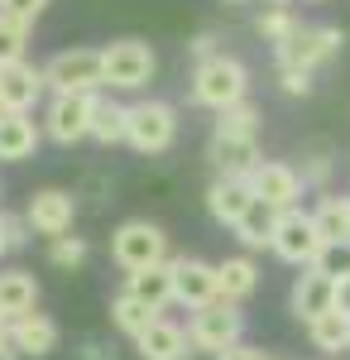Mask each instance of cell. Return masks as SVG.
<instances>
[{
	"instance_id": "52a82bcc",
	"label": "cell",
	"mask_w": 350,
	"mask_h": 360,
	"mask_svg": "<svg viewBox=\"0 0 350 360\" xmlns=\"http://www.w3.org/2000/svg\"><path fill=\"white\" fill-rule=\"evenodd\" d=\"M173 135H178V115H173L168 101H139V106H130L125 139L135 144L139 154H163L173 144Z\"/></svg>"
},
{
	"instance_id": "f35d334b",
	"label": "cell",
	"mask_w": 350,
	"mask_h": 360,
	"mask_svg": "<svg viewBox=\"0 0 350 360\" xmlns=\"http://www.w3.org/2000/svg\"><path fill=\"white\" fill-rule=\"evenodd\" d=\"M86 360H115V356H106L101 346H86Z\"/></svg>"
},
{
	"instance_id": "ba28073f",
	"label": "cell",
	"mask_w": 350,
	"mask_h": 360,
	"mask_svg": "<svg viewBox=\"0 0 350 360\" xmlns=\"http://www.w3.org/2000/svg\"><path fill=\"white\" fill-rule=\"evenodd\" d=\"M341 44H346V34L336 25H302L297 39L278 53V68H302V72H312V68H322V63H331V58L341 53Z\"/></svg>"
},
{
	"instance_id": "836d02e7",
	"label": "cell",
	"mask_w": 350,
	"mask_h": 360,
	"mask_svg": "<svg viewBox=\"0 0 350 360\" xmlns=\"http://www.w3.org/2000/svg\"><path fill=\"white\" fill-rule=\"evenodd\" d=\"M278 86H283L288 96H307V91H312V72H302V68H278Z\"/></svg>"
},
{
	"instance_id": "8fae6325",
	"label": "cell",
	"mask_w": 350,
	"mask_h": 360,
	"mask_svg": "<svg viewBox=\"0 0 350 360\" xmlns=\"http://www.w3.org/2000/svg\"><path fill=\"white\" fill-rule=\"evenodd\" d=\"M72 217H77V197L63 193V188H44V193L29 197V207H25L29 231H39V236H48V240L67 236V231H72Z\"/></svg>"
},
{
	"instance_id": "e0dca14e",
	"label": "cell",
	"mask_w": 350,
	"mask_h": 360,
	"mask_svg": "<svg viewBox=\"0 0 350 360\" xmlns=\"http://www.w3.org/2000/svg\"><path fill=\"white\" fill-rule=\"evenodd\" d=\"M207 207H212V217L221 226H240V217L254 207V193H249V183L245 178H216L212 188H207Z\"/></svg>"
},
{
	"instance_id": "e575fe53",
	"label": "cell",
	"mask_w": 350,
	"mask_h": 360,
	"mask_svg": "<svg viewBox=\"0 0 350 360\" xmlns=\"http://www.w3.org/2000/svg\"><path fill=\"white\" fill-rule=\"evenodd\" d=\"M29 245V221L25 217H10V250H20Z\"/></svg>"
},
{
	"instance_id": "d6a6232c",
	"label": "cell",
	"mask_w": 350,
	"mask_h": 360,
	"mask_svg": "<svg viewBox=\"0 0 350 360\" xmlns=\"http://www.w3.org/2000/svg\"><path fill=\"white\" fill-rule=\"evenodd\" d=\"M44 10H48V0H0V15L15 20V25H25V29H34V20Z\"/></svg>"
},
{
	"instance_id": "cb8c5ba5",
	"label": "cell",
	"mask_w": 350,
	"mask_h": 360,
	"mask_svg": "<svg viewBox=\"0 0 350 360\" xmlns=\"http://www.w3.org/2000/svg\"><path fill=\"white\" fill-rule=\"evenodd\" d=\"M307 336H312L317 351L341 356V351H350V317H341V312L331 307V312H322L317 322H307Z\"/></svg>"
},
{
	"instance_id": "f1b7e54d",
	"label": "cell",
	"mask_w": 350,
	"mask_h": 360,
	"mask_svg": "<svg viewBox=\"0 0 350 360\" xmlns=\"http://www.w3.org/2000/svg\"><path fill=\"white\" fill-rule=\"evenodd\" d=\"M216 135H226V139H254L259 135V111H254V101H240V106L216 115Z\"/></svg>"
},
{
	"instance_id": "7402d4cb",
	"label": "cell",
	"mask_w": 350,
	"mask_h": 360,
	"mask_svg": "<svg viewBox=\"0 0 350 360\" xmlns=\"http://www.w3.org/2000/svg\"><path fill=\"white\" fill-rule=\"evenodd\" d=\"M125 293H135L139 303H149L154 312L173 303V259L168 264H154V269H139V274L125 278Z\"/></svg>"
},
{
	"instance_id": "2e32d148",
	"label": "cell",
	"mask_w": 350,
	"mask_h": 360,
	"mask_svg": "<svg viewBox=\"0 0 350 360\" xmlns=\"http://www.w3.org/2000/svg\"><path fill=\"white\" fill-rule=\"evenodd\" d=\"M331 298H336V283H331V278H322L317 269H302V274H297V283H293V293H288L297 322H317L322 312H331Z\"/></svg>"
},
{
	"instance_id": "5bb4252c",
	"label": "cell",
	"mask_w": 350,
	"mask_h": 360,
	"mask_svg": "<svg viewBox=\"0 0 350 360\" xmlns=\"http://www.w3.org/2000/svg\"><path fill=\"white\" fill-rule=\"evenodd\" d=\"M10 346L20 351V356H53L58 351V322L48 312H25V317H15L10 322Z\"/></svg>"
},
{
	"instance_id": "44dd1931",
	"label": "cell",
	"mask_w": 350,
	"mask_h": 360,
	"mask_svg": "<svg viewBox=\"0 0 350 360\" xmlns=\"http://www.w3.org/2000/svg\"><path fill=\"white\" fill-rule=\"evenodd\" d=\"M34 303H39L34 274H29V269H5V274H0V317L15 322V317L34 312Z\"/></svg>"
},
{
	"instance_id": "5b68a950",
	"label": "cell",
	"mask_w": 350,
	"mask_h": 360,
	"mask_svg": "<svg viewBox=\"0 0 350 360\" xmlns=\"http://www.w3.org/2000/svg\"><path fill=\"white\" fill-rule=\"evenodd\" d=\"M240 332H245V317L235 303H212L202 312H192V351H212V356H226L240 346Z\"/></svg>"
},
{
	"instance_id": "8d00e7d4",
	"label": "cell",
	"mask_w": 350,
	"mask_h": 360,
	"mask_svg": "<svg viewBox=\"0 0 350 360\" xmlns=\"http://www.w3.org/2000/svg\"><path fill=\"white\" fill-rule=\"evenodd\" d=\"M331 307H336L341 317H350V278H341V283H336V298H331Z\"/></svg>"
},
{
	"instance_id": "4fadbf2b",
	"label": "cell",
	"mask_w": 350,
	"mask_h": 360,
	"mask_svg": "<svg viewBox=\"0 0 350 360\" xmlns=\"http://www.w3.org/2000/svg\"><path fill=\"white\" fill-rule=\"evenodd\" d=\"M48 91L44 82V68H34V63H15V68H5L0 72V111H15V115H29L39 106V96Z\"/></svg>"
},
{
	"instance_id": "9a60e30c",
	"label": "cell",
	"mask_w": 350,
	"mask_h": 360,
	"mask_svg": "<svg viewBox=\"0 0 350 360\" xmlns=\"http://www.w3.org/2000/svg\"><path fill=\"white\" fill-rule=\"evenodd\" d=\"M212 164L221 178H245L249 183V173L264 164V154H259V139H226V135H212Z\"/></svg>"
},
{
	"instance_id": "ab89813d",
	"label": "cell",
	"mask_w": 350,
	"mask_h": 360,
	"mask_svg": "<svg viewBox=\"0 0 350 360\" xmlns=\"http://www.w3.org/2000/svg\"><path fill=\"white\" fill-rule=\"evenodd\" d=\"M0 360H20V351H15V346L5 341V346H0Z\"/></svg>"
},
{
	"instance_id": "4316f807",
	"label": "cell",
	"mask_w": 350,
	"mask_h": 360,
	"mask_svg": "<svg viewBox=\"0 0 350 360\" xmlns=\"http://www.w3.org/2000/svg\"><path fill=\"white\" fill-rule=\"evenodd\" d=\"M125 130H130V106H115V101H101V96H96L91 139H101V144H115V139H125Z\"/></svg>"
},
{
	"instance_id": "d6986e66",
	"label": "cell",
	"mask_w": 350,
	"mask_h": 360,
	"mask_svg": "<svg viewBox=\"0 0 350 360\" xmlns=\"http://www.w3.org/2000/svg\"><path fill=\"white\" fill-rule=\"evenodd\" d=\"M254 288H259V264L249 255H231V259L216 264V293H221V303H240Z\"/></svg>"
},
{
	"instance_id": "7bdbcfd3",
	"label": "cell",
	"mask_w": 350,
	"mask_h": 360,
	"mask_svg": "<svg viewBox=\"0 0 350 360\" xmlns=\"http://www.w3.org/2000/svg\"><path fill=\"white\" fill-rule=\"evenodd\" d=\"M0 115H5V111H0Z\"/></svg>"
},
{
	"instance_id": "7a4b0ae2",
	"label": "cell",
	"mask_w": 350,
	"mask_h": 360,
	"mask_svg": "<svg viewBox=\"0 0 350 360\" xmlns=\"http://www.w3.org/2000/svg\"><path fill=\"white\" fill-rule=\"evenodd\" d=\"M44 82L53 86V96H96L106 86V63L101 49H63L48 58Z\"/></svg>"
},
{
	"instance_id": "ac0fdd59",
	"label": "cell",
	"mask_w": 350,
	"mask_h": 360,
	"mask_svg": "<svg viewBox=\"0 0 350 360\" xmlns=\"http://www.w3.org/2000/svg\"><path fill=\"white\" fill-rule=\"evenodd\" d=\"M135 351L144 360H188L192 356V336L178 327V322H168V317H159L149 332L135 341Z\"/></svg>"
},
{
	"instance_id": "83f0119b",
	"label": "cell",
	"mask_w": 350,
	"mask_h": 360,
	"mask_svg": "<svg viewBox=\"0 0 350 360\" xmlns=\"http://www.w3.org/2000/svg\"><path fill=\"white\" fill-rule=\"evenodd\" d=\"M254 29H259V39L264 44H273V53H283L288 44L297 39V20H293V10H264L259 20H254Z\"/></svg>"
},
{
	"instance_id": "ffe728a7",
	"label": "cell",
	"mask_w": 350,
	"mask_h": 360,
	"mask_svg": "<svg viewBox=\"0 0 350 360\" xmlns=\"http://www.w3.org/2000/svg\"><path fill=\"white\" fill-rule=\"evenodd\" d=\"M34 149H39V125L29 115H15V111L0 115V164H20Z\"/></svg>"
},
{
	"instance_id": "b9f144b4",
	"label": "cell",
	"mask_w": 350,
	"mask_h": 360,
	"mask_svg": "<svg viewBox=\"0 0 350 360\" xmlns=\"http://www.w3.org/2000/svg\"><path fill=\"white\" fill-rule=\"evenodd\" d=\"M264 5H269V10H288L293 0H264Z\"/></svg>"
},
{
	"instance_id": "f546056e",
	"label": "cell",
	"mask_w": 350,
	"mask_h": 360,
	"mask_svg": "<svg viewBox=\"0 0 350 360\" xmlns=\"http://www.w3.org/2000/svg\"><path fill=\"white\" fill-rule=\"evenodd\" d=\"M312 269H317L322 278H331V283L350 278V240H331V245H322V255L312 259Z\"/></svg>"
},
{
	"instance_id": "d590c367",
	"label": "cell",
	"mask_w": 350,
	"mask_h": 360,
	"mask_svg": "<svg viewBox=\"0 0 350 360\" xmlns=\"http://www.w3.org/2000/svg\"><path fill=\"white\" fill-rule=\"evenodd\" d=\"M216 360H273V356H264L259 346H235V351H226V356H216Z\"/></svg>"
},
{
	"instance_id": "603a6c76",
	"label": "cell",
	"mask_w": 350,
	"mask_h": 360,
	"mask_svg": "<svg viewBox=\"0 0 350 360\" xmlns=\"http://www.w3.org/2000/svg\"><path fill=\"white\" fill-rule=\"evenodd\" d=\"M110 322H115L125 336H135V341H139V336L159 322V312H154L149 303H139L135 293H115V298H110Z\"/></svg>"
},
{
	"instance_id": "60d3db41",
	"label": "cell",
	"mask_w": 350,
	"mask_h": 360,
	"mask_svg": "<svg viewBox=\"0 0 350 360\" xmlns=\"http://www.w3.org/2000/svg\"><path fill=\"white\" fill-rule=\"evenodd\" d=\"M5 341H10V322L0 317V346H5Z\"/></svg>"
},
{
	"instance_id": "30bf717a",
	"label": "cell",
	"mask_w": 350,
	"mask_h": 360,
	"mask_svg": "<svg viewBox=\"0 0 350 360\" xmlns=\"http://www.w3.org/2000/svg\"><path fill=\"white\" fill-rule=\"evenodd\" d=\"M91 115H96V96H53L44 115V135L58 144H77L91 135Z\"/></svg>"
},
{
	"instance_id": "d4e9b609",
	"label": "cell",
	"mask_w": 350,
	"mask_h": 360,
	"mask_svg": "<svg viewBox=\"0 0 350 360\" xmlns=\"http://www.w3.org/2000/svg\"><path fill=\"white\" fill-rule=\"evenodd\" d=\"M273 231H278V212H269L264 202H254L249 212L240 217V226H235V236H240L245 250H273Z\"/></svg>"
},
{
	"instance_id": "6da1fadb",
	"label": "cell",
	"mask_w": 350,
	"mask_h": 360,
	"mask_svg": "<svg viewBox=\"0 0 350 360\" xmlns=\"http://www.w3.org/2000/svg\"><path fill=\"white\" fill-rule=\"evenodd\" d=\"M245 91H249V68L231 53L212 58V63H197V72H192V101L197 106H212L216 115L249 101Z\"/></svg>"
},
{
	"instance_id": "277c9868",
	"label": "cell",
	"mask_w": 350,
	"mask_h": 360,
	"mask_svg": "<svg viewBox=\"0 0 350 360\" xmlns=\"http://www.w3.org/2000/svg\"><path fill=\"white\" fill-rule=\"evenodd\" d=\"M101 63H106V86L110 91H139V86H149L154 77V68H159V58L149 44H139V39H115L101 49Z\"/></svg>"
},
{
	"instance_id": "8992f818",
	"label": "cell",
	"mask_w": 350,
	"mask_h": 360,
	"mask_svg": "<svg viewBox=\"0 0 350 360\" xmlns=\"http://www.w3.org/2000/svg\"><path fill=\"white\" fill-rule=\"evenodd\" d=\"M322 231L312 221V212H278V231H273V255L288 259L297 269H312V259L322 255Z\"/></svg>"
},
{
	"instance_id": "9c48e42d",
	"label": "cell",
	"mask_w": 350,
	"mask_h": 360,
	"mask_svg": "<svg viewBox=\"0 0 350 360\" xmlns=\"http://www.w3.org/2000/svg\"><path fill=\"white\" fill-rule=\"evenodd\" d=\"M173 303L192 307V312H202V307L221 303V293H216V264H207V259H192V255L173 259Z\"/></svg>"
},
{
	"instance_id": "74e56055",
	"label": "cell",
	"mask_w": 350,
	"mask_h": 360,
	"mask_svg": "<svg viewBox=\"0 0 350 360\" xmlns=\"http://www.w3.org/2000/svg\"><path fill=\"white\" fill-rule=\"evenodd\" d=\"M10 250V212H0V255Z\"/></svg>"
},
{
	"instance_id": "4dcf8cb0",
	"label": "cell",
	"mask_w": 350,
	"mask_h": 360,
	"mask_svg": "<svg viewBox=\"0 0 350 360\" xmlns=\"http://www.w3.org/2000/svg\"><path fill=\"white\" fill-rule=\"evenodd\" d=\"M25 44H29V29L0 15V72L15 68V63H25Z\"/></svg>"
},
{
	"instance_id": "3957f363",
	"label": "cell",
	"mask_w": 350,
	"mask_h": 360,
	"mask_svg": "<svg viewBox=\"0 0 350 360\" xmlns=\"http://www.w3.org/2000/svg\"><path fill=\"white\" fill-rule=\"evenodd\" d=\"M110 255H115V264L125 274H139V269L168 264V236L154 221H125L110 236Z\"/></svg>"
},
{
	"instance_id": "7c38bea8",
	"label": "cell",
	"mask_w": 350,
	"mask_h": 360,
	"mask_svg": "<svg viewBox=\"0 0 350 360\" xmlns=\"http://www.w3.org/2000/svg\"><path fill=\"white\" fill-rule=\"evenodd\" d=\"M249 193H254V202H264L269 212H293L297 197H302V178L288 164L264 159V164L249 173Z\"/></svg>"
},
{
	"instance_id": "484cf974",
	"label": "cell",
	"mask_w": 350,
	"mask_h": 360,
	"mask_svg": "<svg viewBox=\"0 0 350 360\" xmlns=\"http://www.w3.org/2000/svg\"><path fill=\"white\" fill-rule=\"evenodd\" d=\"M312 221H317L326 245H331V240H350V197H336V193L322 197L317 212H312Z\"/></svg>"
},
{
	"instance_id": "1f68e13d",
	"label": "cell",
	"mask_w": 350,
	"mask_h": 360,
	"mask_svg": "<svg viewBox=\"0 0 350 360\" xmlns=\"http://www.w3.org/2000/svg\"><path fill=\"white\" fill-rule=\"evenodd\" d=\"M48 259H53L58 269H77L82 259H86V240L82 236H58V240H48Z\"/></svg>"
}]
</instances>
